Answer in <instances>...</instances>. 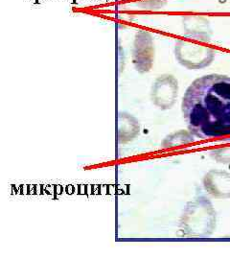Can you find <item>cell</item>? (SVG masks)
I'll return each mask as SVG.
<instances>
[{
    "label": "cell",
    "instance_id": "6da1fadb",
    "mask_svg": "<svg viewBox=\"0 0 230 259\" xmlns=\"http://www.w3.org/2000/svg\"><path fill=\"white\" fill-rule=\"evenodd\" d=\"M181 110L195 137L230 136V77L210 74L195 80L184 94Z\"/></svg>",
    "mask_w": 230,
    "mask_h": 259
},
{
    "label": "cell",
    "instance_id": "7a4b0ae2",
    "mask_svg": "<svg viewBox=\"0 0 230 259\" xmlns=\"http://www.w3.org/2000/svg\"><path fill=\"white\" fill-rule=\"evenodd\" d=\"M216 228V211L211 202L199 197L189 202L184 209L179 230L186 237H208Z\"/></svg>",
    "mask_w": 230,
    "mask_h": 259
},
{
    "label": "cell",
    "instance_id": "3957f363",
    "mask_svg": "<svg viewBox=\"0 0 230 259\" xmlns=\"http://www.w3.org/2000/svg\"><path fill=\"white\" fill-rule=\"evenodd\" d=\"M215 51L209 47H202L184 40L175 45V58L180 65L189 69H200L211 65Z\"/></svg>",
    "mask_w": 230,
    "mask_h": 259
},
{
    "label": "cell",
    "instance_id": "277c9868",
    "mask_svg": "<svg viewBox=\"0 0 230 259\" xmlns=\"http://www.w3.org/2000/svg\"><path fill=\"white\" fill-rule=\"evenodd\" d=\"M178 92L177 81L172 75H162L157 78L152 90L153 102L161 110L171 109Z\"/></svg>",
    "mask_w": 230,
    "mask_h": 259
},
{
    "label": "cell",
    "instance_id": "5b68a950",
    "mask_svg": "<svg viewBox=\"0 0 230 259\" xmlns=\"http://www.w3.org/2000/svg\"><path fill=\"white\" fill-rule=\"evenodd\" d=\"M205 190L217 199H229L230 174L222 170H210L203 178Z\"/></svg>",
    "mask_w": 230,
    "mask_h": 259
},
{
    "label": "cell",
    "instance_id": "8992f818",
    "mask_svg": "<svg viewBox=\"0 0 230 259\" xmlns=\"http://www.w3.org/2000/svg\"><path fill=\"white\" fill-rule=\"evenodd\" d=\"M193 141V135L191 133L180 131L167 137L163 142V146L166 148H171L174 146H178L180 144H188Z\"/></svg>",
    "mask_w": 230,
    "mask_h": 259
},
{
    "label": "cell",
    "instance_id": "52a82bcc",
    "mask_svg": "<svg viewBox=\"0 0 230 259\" xmlns=\"http://www.w3.org/2000/svg\"><path fill=\"white\" fill-rule=\"evenodd\" d=\"M211 156L220 163L230 164V147L213 150Z\"/></svg>",
    "mask_w": 230,
    "mask_h": 259
}]
</instances>
